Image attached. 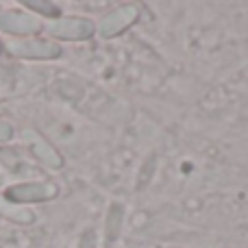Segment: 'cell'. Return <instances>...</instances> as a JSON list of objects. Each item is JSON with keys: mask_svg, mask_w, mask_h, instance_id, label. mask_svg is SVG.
<instances>
[{"mask_svg": "<svg viewBox=\"0 0 248 248\" xmlns=\"http://www.w3.org/2000/svg\"><path fill=\"white\" fill-rule=\"evenodd\" d=\"M11 135H13V126L9 122H4V120H0V141H7V140H11Z\"/></svg>", "mask_w": 248, "mask_h": 248, "instance_id": "cell-9", "label": "cell"}, {"mask_svg": "<svg viewBox=\"0 0 248 248\" xmlns=\"http://www.w3.org/2000/svg\"><path fill=\"white\" fill-rule=\"evenodd\" d=\"M57 196V185L52 183H20L4 192V198L16 202H42Z\"/></svg>", "mask_w": 248, "mask_h": 248, "instance_id": "cell-1", "label": "cell"}, {"mask_svg": "<svg viewBox=\"0 0 248 248\" xmlns=\"http://www.w3.org/2000/svg\"><path fill=\"white\" fill-rule=\"evenodd\" d=\"M2 211L4 216H7L9 220H13V222H20V224H26V222H33L35 220V216H33V211H29V209H24V207H13V202H7V205L2 207Z\"/></svg>", "mask_w": 248, "mask_h": 248, "instance_id": "cell-7", "label": "cell"}, {"mask_svg": "<svg viewBox=\"0 0 248 248\" xmlns=\"http://www.w3.org/2000/svg\"><path fill=\"white\" fill-rule=\"evenodd\" d=\"M46 31L59 39H87L94 33V24L83 17H61V20L50 22Z\"/></svg>", "mask_w": 248, "mask_h": 248, "instance_id": "cell-3", "label": "cell"}, {"mask_svg": "<svg viewBox=\"0 0 248 248\" xmlns=\"http://www.w3.org/2000/svg\"><path fill=\"white\" fill-rule=\"evenodd\" d=\"M0 48H2V44H0Z\"/></svg>", "mask_w": 248, "mask_h": 248, "instance_id": "cell-10", "label": "cell"}, {"mask_svg": "<svg viewBox=\"0 0 248 248\" xmlns=\"http://www.w3.org/2000/svg\"><path fill=\"white\" fill-rule=\"evenodd\" d=\"M24 7L33 9V11L42 13V16H50V17H57L59 16V7L52 2H42V0H26Z\"/></svg>", "mask_w": 248, "mask_h": 248, "instance_id": "cell-8", "label": "cell"}, {"mask_svg": "<svg viewBox=\"0 0 248 248\" xmlns=\"http://www.w3.org/2000/svg\"><path fill=\"white\" fill-rule=\"evenodd\" d=\"M42 29V22L24 11H4L0 16V31L11 35H31Z\"/></svg>", "mask_w": 248, "mask_h": 248, "instance_id": "cell-4", "label": "cell"}, {"mask_svg": "<svg viewBox=\"0 0 248 248\" xmlns=\"http://www.w3.org/2000/svg\"><path fill=\"white\" fill-rule=\"evenodd\" d=\"M135 17V11L133 9H118V11H113L111 16H107L103 20V24H100V33L105 35V37H111V35L120 33L122 29H126V24Z\"/></svg>", "mask_w": 248, "mask_h": 248, "instance_id": "cell-6", "label": "cell"}, {"mask_svg": "<svg viewBox=\"0 0 248 248\" xmlns=\"http://www.w3.org/2000/svg\"><path fill=\"white\" fill-rule=\"evenodd\" d=\"M9 50L22 59H55L61 55V48L46 39H16L9 44Z\"/></svg>", "mask_w": 248, "mask_h": 248, "instance_id": "cell-2", "label": "cell"}, {"mask_svg": "<svg viewBox=\"0 0 248 248\" xmlns=\"http://www.w3.org/2000/svg\"><path fill=\"white\" fill-rule=\"evenodd\" d=\"M24 140H26V144L31 146V150H33V155L39 159L42 163H46V166H50V168H61L63 166V159H61V155L57 153L55 148H52L50 144H48L44 137H39L37 133H33V131H26L24 133Z\"/></svg>", "mask_w": 248, "mask_h": 248, "instance_id": "cell-5", "label": "cell"}]
</instances>
